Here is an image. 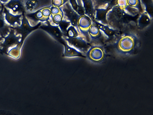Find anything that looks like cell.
Listing matches in <instances>:
<instances>
[{"label": "cell", "instance_id": "cell-1", "mask_svg": "<svg viewBox=\"0 0 153 115\" xmlns=\"http://www.w3.org/2000/svg\"><path fill=\"white\" fill-rule=\"evenodd\" d=\"M139 43L137 37L132 34H126L121 37L115 44L118 52L123 55H131L135 51Z\"/></svg>", "mask_w": 153, "mask_h": 115}, {"label": "cell", "instance_id": "cell-2", "mask_svg": "<svg viewBox=\"0 0 153 115\" xmlns=\"http://www.w3.org/2000/svg\"><path fill=\"white\" fill-rule=\"evenodd\" d=\"M42 23L39 22L38 24L35 25H31L28 19L25 16V14H23V18L21 21V24L19 25H17L14 28H13L14 29L15 34L18 35H20L22 37L21 38V41L20 43V45L23 46V44L24 43V41L27 37L28 35L29 34L32 33L33 31L38 29L39 27L41 25Z\"/></svg>", "mask_w": 153, "mask_h": 115}, {"label": "cell", "instance_id": "cell-3", "mask_svg": "<svg viewBox=\"0 0 153 115\" xmlns=\"http://www.w3.org/2000/svg\"><path fill=\"white\" fill-rule=\"evenodd\" d=\"M21 36L16 35L14 29L11 28L9 33L4 37V40L0 43V50L7 54L11 48L14 47L20 43Z\"/></svg>", "mask_w": 153, "mask_h": 115}, {"label": "cell", "instance_id": "cell-4", "mask_svg": "<svg viewBox=\"0 0 153 115\" xmlns=\"http://www.w3.org/2000/svg\"><path fill=\"white\" fill-rule=\"evenodd\" d=\"M51 15V7L46 6L42 7L36 11L25 14V16L28 19L29 21H32L33 23L41 22L44 23L50 19Z\"/></svg>", "mask_w": 153, "mask_h": 115}, {"label": "cell", "instance_id": "cell-5", "mask_svg": "<svg viewBox=\"0 0 153 115\" xmlns=\"http://www.w3.org/2000/svg\"><path fill=\"white\" fill-rule=\"evenodd\" d=\"M46 22L47 23V24L42 23L39 28L43 29V30L49 34L53 38L64 45V44L66 42V41L63 38V33L59 28V26L55 24L53 25L51 23L50 20Z\"/></svg>", "mask_w": 153, "mask_h": 115}, {"label": "cell", "instance_id": "cell-6", "mask_svg": "<svg viewBox=\"0 0 153 115\" xmlns=\"http://www.w3.org/2000/svg\"><path fill=\"white\" fill-rule=\"evenodd\" d=\"M60 8L64 13L63 19L69 21L71 25L74 27L79 32L78 27V20L81 15L78 14L72 8V6L70 4L69 2L65 3L64 5L61 6Z\"/></svg>", "mask_w": 153, "mask_h": 115}, {"label": "cell", "instance_id": "cell-7", "mask_svg": "<svg viewBox=\"0 0 153 115\" xmlns=\"http://www.w3.org/2000/svg\"><path fill=\"white\" fill-rule=\"evenodd\" d=\"M63 38L67 41L69 46L76 48L84 55L86 54L88 49L92 46L90 43H88L85 39L83 38L81 36H78L73 38H68L65 37Z\"/></svg>", "mask_w": 153, "mask_h": 115}, {"label": "cell", "instance_id": "cell-8", "mask_svg": "<svg viewBox=\"0 0 153 115\" xmlns=\"http://www.w3.org/2000/svg\"><path fill=\"white\" fill-rule=\"evenodd\" d=\"M86 58H88L92 62L100 63L105 58V51L100 46H92L86 53Z\"/></svg>", "mask_w": 153, "mask_h": 115}, {"label": "cell", "instance_id": "cell-9", "mask_svg": "<svg viewBox=\"0 0 153 115\" xmlns=\"http://www.w3.org/2000/svg\"><path fill=\"white\" fill-rule=\"evenodd\" d=\"M92 24V20L86 15H81L78 20V27L80 32V33L86 37L87 40H88L90 37L88 32Z\"/></svg>", "mask_w": 153, "mask_h": 115}, {"label": "cell", "instance_id": "cell-10", "mask_svg": "<svg viewBox=\"0 0 153 115\" xmlns=\"http://www.w3.org/2000/svg\"><path fill=\"white\" fill-rule=\"evenodd\" d=\"M4 6L14 14H25L23 0H10Z\"/></svg>", "mask_w": 153, "mask_h": 115}, {"label": "cell", "instance_id": "cell-11", "mask_svg": "<svg viewBox=\"0 0 153 115\" xmlns=\"http://www.w3.org/2000/svg\"><path fill=\"white\" fill-rule=\"evenodd\" d=\"M4 13L5 15V19L6 23L9 25L10 27L14 28L17 25L21 24L23 14H14L9 10L5 8L3 5ZM25 14V13H24Z\"/></svg>", "mask_w": 153, "mask_h": 115}, {"label": "cell", "instance_id": "cell-12", "mask_svg": "<svg viewBox=\"0 0 153 115\" xmlns=\"http://www.w3.org/2000/svg\"><path fill=\"white\" fill-rule=\"evenodd\" d=\"M11 28L5 20L3 4H2V7L0 8V37H5L7 36L9 33Z\"/></svg>", "mask_w": 153, "mask_h": 115}, {"label": "cell", "instance_id": "cell-13", "mask_svg": "<svg viewBox=\"0 0 153 115\" xmlns=\"http://www.w3.org/2000/svg\"><path fill=\"white\" fill-rule=\"evenodd\" d=\"M82 1L85 10V14L88 16L94 22L95 21L96 9L92 0H82Z\"/></svg>", "mask_w": 153, "mask_h": 115}, {"label": "cell", "instance_id": "cell-14", "mask_svg": "<svg viewBox=\"0 0 153 115\" xmlns=\"http://www.w3.org/2000/svg\"><path fill=\"white\" fill-rule=\"evenodd\" d=\"M64 46V52L62 57L73 58V57H81L82 58H86V55L78 51L76 48L72 47L69 46L66 41V42L63 45Z\"/></svg>", "mask_w": 153, "mask_h": 115}, {"label": "cell", "instance_id": "cell-15", "mask_svg": "<svg viewBox=\"0 0 153 115\" xmlns=\"http://www.w3.org/2000/svg\"><path fill=\"white\" fill-rule=\"evenodd\" d=\"M25 14H29L41 9L40 0H23Z\"/></svg>", "mask_w": 153, "mask_h": 115}, {"label": "cell", "instance_id": "cell-16", "mask_svg": "<svg viewBox=\"0 0 153 115\" xmlns=\"http://www.w3.org/2000/svg\"><path fill=\"white\" fill-rule=\"evenodd\" d=\"M94 24L96 25L100 29L101 32H102L106 37L108 38H111L112 37H113L116 34L118 33V30H116V29H113V28L110 27L109 25H104V24H101L100 23L96 21L95 20L94 22H92Z\"/></svg>", "mask_w": 153, "mask_h": 115}, {"label": "cell", "instance_id": "cell-17", "mask_svg": "<svg viewBox=\"0 0 153 115\" xmlns=\"http://www.w3.org/2000/svg\"><path fill=\"white\" fill-rule=\"evenodd\" d=\"M112 7H109L106 9H96L95 20L104 25H108V22L107 21V14L108 11Z\"/></svg>", "mask_w": 153, "mask_h": 115}, {"label": "cell", "instance_id": "cell-18", "mask_svg": "<svg viewBox=\"0 0 153 115\" xmlns=\"http://www.w3.org/2000/svg\"><path fill=\"white\" fill-rule=\"evenodd\" d=\"M95 9L113 7L117 5V0H92Z\"/></svg>", "mask_w": 153, "mask_h": 115}, {"label": "cell", "instance_id": "cell-19", "mask_svg": "<svg viewBox=\"0 0 153 115\" xmlns=\"http://www.w3.org/2000/svg\"><path fill=\"white\" fill-rule=\"evenodd\" d=\"M152 18L150 17L146 12H143V13L139 15L138 18V26L140 29H144L149 26L151 23Z\"/></svg>", "mask_w": 153, "mask_h": 115}, {"label": "cell", "instance_id": "cell-20", "mask_svg": "<svg viewBox=\"0 0 153 115\" xmlns=\"http://www.w3.org/2000/svg\"><path fill=\"white\" fill-rule=\"evenodd\" d=\"M89 37L93 40L98 39L102 37V34L99 27L95 24H92L88 30Z\"/></svg>", "mask_w": 153, "mask_h": 115}, {"label": "cell", "instance_id": "cell-21", "mask_svg": "<svg viewBox=\"0 0 153 115\" xmlns=\"http://www.w3.org/2000/svg\"><path fill=\"white\" fill-rule=\"evenodd\" d=\"M72 8L79 15H84L85 10L82 0H69Z\"/></svg>", "mask_w": 153, "mask_h": 115}, {"label": "cell", "instance_id": "cell-22", "mask_svg": "<svg viewBox=\"0 0 153 115\" xmlns=\"http://www.w3.org/2000/svg\"><path fill=\"white\" fill-rule=\"evenodd\" d=\"M23 46L20 45V43L14 47L11 48L7 52V54L14 59H19L21 55V51Z\"/></svg>", "mask_w": 153, "mask_h": 115}, {"label": "cell", "instance_id": "cell-23", "mask_svg": "<svg viewBox=\"0 0 153 115\" xmlns=\"http://www.w3.org/2000/svg\"><path fill=\"white\" fill-rule=\"evenodd\" d=\"M80 32L73 25H70L66 31V33L63 37L68 38H73L80 36Z\"/></svg>", "mask_w": 153, "mask_h": 115}, {"label": "cell", "instance_id": "cell-24", "mask_svg": "<svg viewBox=\"0 0 153 115\" xmlns=\"http://www.w3.org/2000/svg\"><path fill=\"white\" fill-rule=\"evenodd\" d=\"M142 5H144L145 10L146 12L150 16V17L153 18V2L152 0H141Z\"/></svg>", "mask_w": 153, "mask_h": 115}, {"label": "cell", "instance_id": "cell-25", "mask_svg": "<svg viewBox=\"0 0 153 115\" xmlns=\"http://www.w3.org/2000/svg\"><path fill=\"white\" fill-rule=\"evenodd\" d=\"M122 10L123 11L124 13L126 14L130 15L131 16H139L140 14L139 10H137L136 8L130 7L128 5H127L125 7H124Z\"/></svg>", "mask_w": 153, "mask_h": 115}, {"label": "cell", "instance_id": "cell-26", "mask_svg": "<svg viewBox=\"0 0 153 115\" xmlns=\"http://www.w3.org/2000/svg\"><path fill=\"white\" fill-rule=\"evenodd\" d=\"M63 18H64V13L62 12V10L57 14L50 15V19L52 20L53 23H54L55 25H59V24L62 21Z\"/></svg>", "mask_w": 153, "mask_h": 115}, {"label": "cell", "instance_id": "cell-27", "mask_svg": "<svg viewBox=\"0 0 153 115\" xmlns=\"http://www.w3.org/2000/svg\"><path fill=\"white\" fill-rule=\"evenodd\" d=\"M70 25H71V24L69 21L64 19L62 20V21L59 24L58 26L61 30V31L62 32V33H63V36H64L65 35L67 29Z\"/></svg>", "mask_w": 153, "mask_h": 115}, {"label": "cell", "instance_id": "cell-28", "mask_svg": "<svg viewBox=\"0 0 153 115\" xmlns=\"http://www.w3.org/2000/svg\"><path fill=\"white\" fill-rule=\"evenodd\" d=\"M69 2V0H52V6L60 7L65 3Z\"/></svg>", "mask_w": 153, "mask_h": 115}, {"label": "cell", "instance_id": "cell-29", "mask_svg": "<svg viewBox=\"0 0 153 115\" xmlns=\"http://www.w3.org/2000/svg\"><path fill=\"white\" fill-rule=\"evenodd\" d=\"M10 0H0V3H1L2 4H5L6 3H7Z\"/></svg>", "mask_w": 153, "mask_h": 115}, {"label": "cell", "instance_id": "cell-30", "mask_svg": "<svg viewBox=\"0 0 153 115\" xmlns=\"http://www.w3.org/2000/svg\"><path fill=\"white\" fill-rule=\"evenodd\" d=\"M4 37H0V43L4 40Z\"/></svg>", "mask_w": 153, "mask_h": 115}, {"label": "cell", "instance_id": "cell-31", "mask_svg": "<svg viewBox=\"0 0 153 115\" xmlns=\"http://www.w3.org/2000/svg\"><path fill=\"white\" fill-rule=\"evenodd\" d=\"M1 7H2V4L0 3V8H1Z\"/></svg>", "mask_w": 153, "mask_h": 115}]
</instances>
